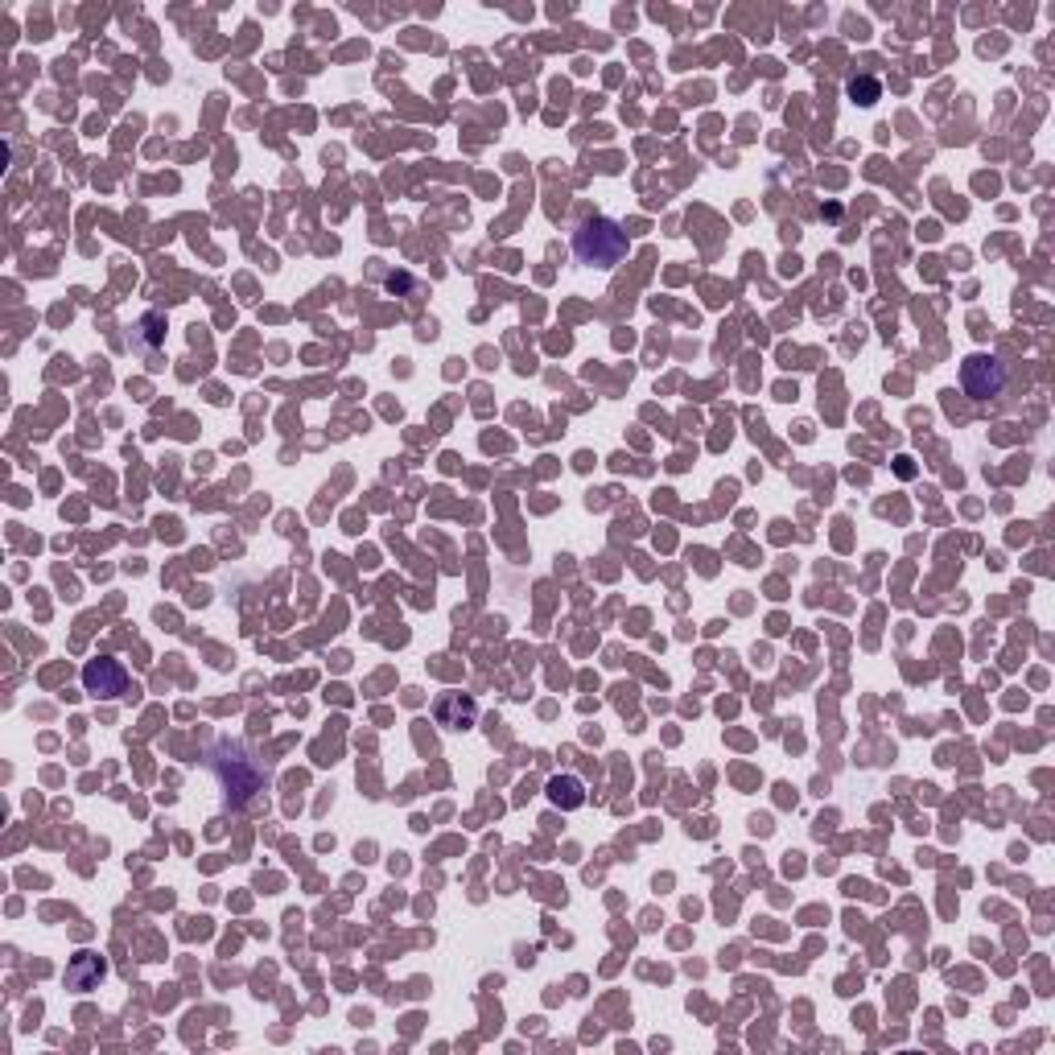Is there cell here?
Returning a JSON list of instances; mask_svg holds the SVG:
<instances>
[{
	"label": "cell",
	"instance_id": "obj_6",
	"mask_svg": "<svg viewBox=\"0 0 1055 1055\" xmlns=\"http://www.w3.org/2000/svg\"><path fill=\"white\" fill-rule=\"evenodd\" d=\"M549 800L561 804V808H582L586 804V788H582V779H573V775H561L549 784Z\"/></svg>",
	"mask_w": 1055,
	"mask_h": 1055
},
{
	"label": "cell",
	"instance_id": "obj_7",
	"mask_svg": "<svg viewBox=\"0 0 1055 1055\" xmlns=\"http://www.w3.org/2000/svg\"><path fill=\"white\" fill-rule=\"evenodd\" d=\"M849 95H854L858 104H874V99H878V83L874 79H854V83H849Z\"/></svg>",
	"mask_w": 1055,
	"mask_h": 1055
},
{
	"label": "cell",
	"instance_id": "obj_2",
	"mask_svg": "<svg viewBox=\"0 0 1055 1055\" xmlns=\"http://www.w3.org/2000/svg\"><path fill=\"white\" fill-rule=\"evenodd\" d=\"M1006 380H1010V371H1006V363H1002L998 355H969V359L961 363V388H965V396H973V400H990V396H998V392L1006 388Z\"/></svg>",
	"mask_w": 1055,
	"mask_h": 1055
},
{
	"label": "cell",
	"instance_id": "obj_5",
	"mask_svg": "<svg viewBox=\"0 0 1055 1055\" xmlns=\"http://www.w3.org/2000/svg\"><path fill=\"white\" fill-rule=\"evenodd\" d=\"M99 977H104V961L91 957V952H83V957L66 969V985H71V990H91Z\"/></svg>",
	"mask_w": 1055,
	"mask_h": 1055
},
{
	"label": "cell",
	"instance_id": "obj_1",
	"mask_svg": "<svg viewBox=\"0 0 1055 1055\" xmlns=\"http://www.w3.org/2000/svg\"><path fill=\"white\" fill-rule=\"evenodd\" d=\"M573 252L590 268H615L627 256V231L615 219H586L573 231Z\"/></svg>",
	"mask_w": 1055,
	"mask_h": 1055
},
{
	"label": "cell",
	"instance_id": "obj_4",
	"mask_svg": "<svg viewBox=\"0 0 1055 1055\" xmlns=\"http://www.w3.org/2000/svg\"><path fill=\"white\" fill-rule=\"evenodd\" d=\"M437 726H446V730H466V726H474V718H479V705H474L470 697H462V693H446L437 701Z\"/></svg>",
	"mask_w": 1055,
	"mask_h": 1055
},
{
	"label": "cell",
	"instance_id": "obj_3",
	"mask_svg": "<svg viewBox=\"0 0 1055 1055\" xmlns=\"http://www.w3.org/2000/svg\"><path fill=\"white\" fill-rule=\"evenodd\" d=\"M83 689L95 701H120L128 693V672L120 660H87L83 668Z\"/></svg>",
	"mask_w": 1055,
	"mask_h": 1055
}]
</instances>
